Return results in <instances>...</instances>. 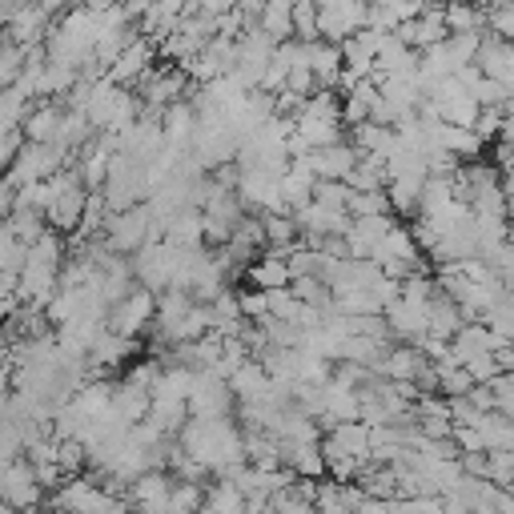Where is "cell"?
Masks as SVG:
<instances>
[{
	"label": "cell",
	"instance_id": "cell-1",
	"mask_svg": "<svg viewBox=\"0 0 514 514\" xmlns=\"http://www.w3.org/2000/svg\"><path fill=\"white\" fill-rule=\"evenodd\" d=\"M145 237H149V205L145 201H137L129 209H117V213L109 209V217L101 225V241L113 253H133L137 245H145Z\"/></svg>",
	"mask_w": 514,
	"mask_h": 514
},
{
	"label": "cell",
	"instance_id": "cell-2",
	"mask_svg": "<svg viewBox=\"0 0 514 514\" xmlns=\"http://www.w3.org/2000/svg\"><path fill=\"white\" fill-rule=\"evenodd\" d=\"M153 310H157V294L145 290V286H133L117 306H109L105 314V330L113 334H125V338H141L145 326L153 322Z\"/></svg>",
	"mask_w": 514,
	"mask_h": 514
},
{
	"label": "cell",
	"instance_id": "cell-3",
	"mask_svg": "<svg viewBox=\"0 0 514 514\" xmlns=\"http://www.w3.org/2000/svg\"><path fill=\"white\" fill-rule=\"evenodd\" d=\"M45 502V490L29 466V458H9L5 462V506L9 510H29V506H41Z\"/></svg>",
	"mask_w": 514,
	"mask_h": 514
},
{
	"label": "cell",
	"instance_id": "cell-4",
	"mask_svg": "<svg viewBox=\"0 0 514 514\" xmlns=\"http://www.w3.org/2000/svg\"><path fill=\"white\" fill-rule=\"evenodd\" d=\"M153 61H157V41H149V37L137 33V37L117 53V61L105 69V77H109L113 85H133Z\"/></svg>",
	"mask_w": 514,
	"mask_h": 514
},
{
	"label": "cell",
	"instance_id": "cell-5",
	"mask_svg": "<svg viewBox=\"0 0 514 514\" xmlns=\"http://www.w3.org/2000/svg\"><path fill=\"white\" fill-rule=\"evenodd\" d=\"M474 65L482 69V77L490 81H502V85H514V49L510 41L494 37V33H478V53H474Z\"/></svg>",
	"mask_w": 514,
	"mask_h": 514
},
{
	"label": "cell",
	"instance_id": "cell-6",
	"mask_svg": "<svg viewBox=\"0 0 514 514\" xmlns=\"http://www.w3.org/2000/svg\"><path fill=\"white\" fill-rule=\"evenodd\" d=\"M382 318H386L394 342H414L418 346V338L426 334V306H418V302L394 298L390 306H382Z\"/></svg>",
	"mask_w": 514,
	"mask_h": 514
},
{
	"label": "cell",
	"instance_id": "cell-7",
	"mask_svg": "<svg viewBox=\"0 0 514 514\" xmlns=\"http://www.w3.org/2000/svg\"><path fill=\"white\" fill-rule=\"evenodd\" d=\"M49 25H53V17L37 5V0H25V5L5 21V37L13 45H41L45 33H49Z\"/></svg>",
	"mask_w": 514,
	"mask_h": 514
},
{
	"label": "cell",
	"instance_id": "cell-8",
	"mask_svg": "<svg viewBox=\"0 0 514 514\" xmlns=\"http://www.w3.org/2000/svg\"><path fill=\"white\" fill-rule=\"evenodd\" d=\"M225 386H229L233 402H257V398L270 394V374H266V366L257 358H245L241 366H233L225 374Z\"/></svg>",
	"mask_w": 514,
	"mask_h": 514
},
{
	"label": "cell",
	"instance_id": "cell-9",
	"mask_svg": "<svg viewBox=\"0 0 514 514\" xmlns=\"http://www.w3.org/2000/svg\"><path fill=\"white\" fill-rule=\"evenodd\" d=\"M241 282L257 286V290H274V286H290V266H286V257L278 249H262L253 257V262L245 266Z\"/></svg>",
	"mask_w": 514,
	"mask_h": 514
},
{
	"label": "cell",
	"instance_id": "cell-10",
	"mask_svg": "<svg viewBox=\"0 0 514 514\" xmlns=\"http://www.w3.org/2000/svg\"><path fill=\"white\" fill-rule=\"evenodd\" d=\"M61 113H65V105H61V101H53V97H37V101L29 105V113L21 117V133H25V141H53V137H57V125H61Z\"/></svg>",
	"mask_w": 514,
	"mask_h": 514
},
{
	"label": "cell",
	"instance_id": "cell-11",
	"mask_svg": "<svg viewBox=\"0 0 514 514\" xmlns=\"http://www.w3.org/2000/svg\"><path fill=\"white\" fill-rule=\"evenodd\" d=\"M358 161V153H354V145L350 141H334V145H314L310 153H306V165L314 169V177H346L350 173V165Z\"/></svg>",
	"mask_w": 514,
	"mask_h": 514
},
{
	"label": "cell",
	"instance_id": "cell-12",
	"mask_svg": "<svg viewBox=\"0 0 514 514\" xmlns=\"http://www.w3.org/2000/svg\"><path fill=\"white\" fill-rule=\"evenodd\" d=\"M109 410H113L125 426H133V422H141V418L149 414V390L137 386V382H129V378H117V382H113V394H109Z\"/></svg>",
	"mask_w": 514,
	"mask_h": 514
},
{
	"label": "cell",
	"instance_id": "cell-13",
	"mask_svg": "<svg viewBox=\"0 0 514 514\" xmlns=\"http://www.w3.org/2000/svg\"><path fill=\"white\" fill-rule=\"evenodd\" d=\"M161 133H165L169 145L189 149V141H193V133H197V113H193V105H189L185 97H181V101H169V105L161 109Z\"/></svg>",
	"mask_w": 514,
	"mask_h": 514
},
{
	"label": "cell",
	"instance_id": "cell-14",
	"mask_svg": "<svg viewBox=\"0 0 514 514\" xmlns=\"http://www.w3.org/2000/svg\"><path fill=\"white\" fill-rule=\"evenodd\" d=\"M278 458H282V466H290L302 478H322L326 474V458H322L318 442H278Z\"/></svg>",
	"mask_w": 514,
	"mask_h": 514
},
{
	"label": "cell",
	"instance_id": "cell-15",
	"mask_svg": "<svg viewBox=\"0 0 514 514\" xmlns=\"http://www.w3.org/2000/svg\"><path fill=\"white\" fill-rule=\"evenodd\" d=\"M422 181H426V177H418V173H410V177H390V181H386V201H390V213H394L398 221H410V217L418 213Z\"/></svg>",
	"mask_w": 514,
	"mask_h": 514
},
{
	"label": "cell",
	"instance_id": "cell-16",
	"mask_svg": "<svg viewBox=\"0 0 514 514\" xmlns=\"http://www.w3.org/2000/svg\"><path fill=\"white\" fill-rule=\"evenodd\" d=\"M462 326V314H458V306H454V298H446L442 290H434L430 294V302H426V334H434V338H454V330Z\"/></svg>",
	"mask_w": 514,
	"mask_h": 514
},
{
	"label": "cell",
	"instance_id": "cell-17",
	"mask_svg": "<svg viewBox=\"0 0 514 514\" xmlns=\"http://www.w3.org/2000/svg\"><path fill=\"white\" fill-rule=\"evenodd\" d=\"M241 506H245V494H241L229 478L213 474V478L205 482V490H201V510H213V514H241Z\"/></svg>",
	"mask_w": 514,
	"mask_h": 514
},
{
	"label": "cell",
	"instance_id": "cell-18",
	"mask_svg": "<svg viewBox=\"0 0 514 514\" xmlns=\"http://www.w3.org/2000/svg\"><path fill=\"white\" fill-rule=\"evenodd\" d=\"M474 430H478V438H482V450H514V426H510L506 414L482 410V414L474 418Z\"/></svg>",
	"mask_w": 514,
	"mask_h": 514
},
{
	"label": "cell",
	"instance_id": "cell-19",
	"mask_svg": "<svg viewBox=\"0 0 514 514\" xmlns=\"http://www.w3.org/2000/svg\"><path fill=\"white\" fill-rule=\"evenodd\" d=\"M165 241L177 245V249H193V245H205L201 241V209L197 205H185L173 213V221L165 225Z\"/></svg>",
	"mask_w": 514,
	"mask_h": 514
},
{
	"label": "cell",
	"instance_id": "cell-20",
	"mask_svg": "<svg viewBox=\"0 0 514 514\" xmlns=\"http://www.w3.org/2000/svg\"><path fill=\"white\" fill-rule=\"evenodd\" d=\"M374 69H378V73H410V69H418V49L402 45V41L390 33L386 45L374 53Z\"/></svg>",
	"mask_w": 514,
	"mask_h": 514
},
{
	"label": "cell",
	"instance_id": "cell-21",
	"mask_svg": "<svg viewBox=\"0 0 514 514\" xmlns=\"http://www.w3.org/2000/svg\"><path fill=\"white\" fill-rule=\"evenodd\" d=\"M294 129H298L310 145L346 141V125H342V121H326V117H314V113H298V117H294Z\"/></svg>",
	"mask_w": 514,
	"mask_h": 514
},
{
	"label": "cell",
	"instance_id": "cell-22",
	"mask_svg": "<svg viewBox=\"0 0 514 514\" xmlns=\"http://www.w3.org/2000/svg\"><path fill=\"white\" fill-rule=\"evenodd\" d=\"M442 25H446V33H478L482 29V9L474 5V0H446Z\"/></svg>",
	"mask_w": 514,
	"mask_h": 514
},
{
	"label": "cell",
	"instance_id": "cell-23",
	"mask_svg": "<svg viewBox=\"0 0 514 514\" xmlns=\"http://www.w3.org/2000/svg\"><path fill=\"white\" fill-rule=\"evenodd\" d=\"M262 229H266V249H278L286 257V249L298 241V221L294 213H262Z\"/></svg>",
	"mask_w": 514,
	"mask_h": 514
},
{
	"label": "cell",
	"instance_id": "cell-24",
	"mask_svg": "<svg viewBox=\"0 0 514 514\" xmlns=\"http://www.w3.org/2000/svg\"><path fill=\"white\" fill-rule=\"evenodd\" d=\"M5 225H9V233H13L21 245H29V241H37V237H41V229H45V213H41V209H13V213L5 217Z\"/></svg>",
	"mask_w": 514,
	"mask_h": 514
},
{
	"label": "cell",
	"instance_id": "cell-25",
	"mask_svg": "<svg viewBox=\"0 0 514 514\" xmlns=\"http://www.w3.org/2000/svg\"><path fill=\"white\" fill-rule=\"evenodd\" d=\"M290 294L298 298V302H306V306H330V286L318 278V274H298V278H290Z\"/></svg>",
	"mask_w": 514,
	"mask_h": 514
},
{
	"label": "cell",
	"instance_id": "cell-26",
	"mask_svg": "<svg viewBox=\"0 0 514 514\" xmlns=\"http://www.w3.org/2000/svg\"><path fill=\"white\" fill-rule=\"evenodd\" d=\"M290 25L298 41H314L318 37V0H294L290 5Z\"/></svg>",
	"mask_w": 514,
	"mask_h": 514
},
{
	"label": "cell",
	"instance_id": "cell-27",
	"mask_svg": "<svg viewBox=\"0 0 514 514\" xmlns=\"http://www.w3.org/2000/svg\"><path fill=\"white\" fill-rule=\"evenodd\" d=\"M298 310H302V302L290 294V286H274V290H266V314H270V318L298 322Z\"/></svg>",
	"mask_w": 514,
	"mask_h": 514
},
{
	"label": "cell",
	"instance_id": "cell-28",
	"mask_svg": "<svg viewBox=\"0 0 514 514\" xmlns=\"http://www.w3.org/2000/svg\"><path fill=\"white\" fill-rule=\"evenodd\" d=\"M490 386V398H494V410L514 418V370H498L494 378H486Z\"/></svg>",
	"mask_w": 514,
	"mask_h": 514
},
{
	"label": "cell",
	"instance_id": "cell-29",
	"mask_svg": "<svg viewBox=\"0 0 514 514\" xmlns=\"http://www.w3.org/2000/svg\"><path fill=\"white\" fill-rule=\"evenodd\" d=\"M201 490H205V482L173 478V486H169V510H201Z\"/></svg>",
	"mask_w": 514,
	"mask_h": 514
},
{
	"label": "cell",
	"instance_id": "cell-30",
	"mask_svg": "<svg viewBox=\"0 0 514 514\" xmlns=\"http://www.w3.org/2000/svg\"><path fill=\"white\" fill-rule=\"evenodd\" d=\"M486 478L514 490V450H486Z\"/></svg>",
	"mask_w": 514,
	"mask_h": 514
},
{
	"label": "cell",
	"instance_id": "cell-31",
	"mask_svg": "<svg viewBox=\"0 0 514 514\" xmlns=\"http://www.w3.org/2000/svg\"><path fill=\"white\" fill-rule=\"evenodd\" d=\"M57 466L69 474H81L85 470V442L81 438H57Z\"/></svg>",
	"mask_w": 514,
	"mask_h": 514
},
{
	"label": "cell",
	"instance_id": "cell-32",
	"mask_svg": "<svg viewBox=\"0 0 514 514\" xmlns=\"http://www.w3.org/2000/svg\"><path fill=\"white\" fill-rule=\"evenodd\" d=\"M233 294H237V314L241 318H262L266 314V290H257L249 282H237Z\"/></svg>",
	"mask_w": 514,
	"mask_h": 514
},
{
	"label": "cell",
	"instance_id": "cell-33",
	"mask_svg": "<svg viewBox=\"0 0 514 514\" xmlns=\"http://www.w3.org/2000/svg\"><path fill=\"white\" fill-rule=\"evenodd\" d=\"M482 33V29H478ZM478 33H446V53L454 65H470L478 53Z\"/></svg>",
	"mask_w": 514,
	"mask_h": 514
},
{
	"label": "cell",
	"instance_id": "cell-34",
	"mask_svg": "<svg viewBox=\"0 0 514 514\" xmlns=\"http://www.w3.org/2000/svg\"><path fill=\"white\" fill-rule=\"evenodd\" d=\"M470 97H474L478 105H510V85L490 81V77H478V85L470 89Z\"/></svg>",
	"mask_w": 514,
	"mask_h": 514
},
{
	"label": "cell",
	"instance_id": "cell-35",
	"mask_svg": "<svg viewBox=\"0 0 514 514\" xmlns=\"http://www.w3.org/2000/svg\"><path fill=\"white\" fill-rule=\"evenodd\" d=\"M462 366H466V374H470L474 382H486V378H494V374H498V362H494V354H490V350L470 354Z\"/></svg>",
	"mask_w": 514,
	"mask_h": 514
},
{
	"label": "cell",
	"instance_id": "cell-36",
	"mask_svg": "<svg viewBox=\"0 0 514 514\" xmlns=\"http://www.w3.org/2000/svg\"><path fill=\"white\" fill-rule=\"evenodd\" d=\"M314 85H318V81H314L310 65H294V69L286 73V89H294V93H302V97L314 93Z\"/></svg>",
	"mask_w": 514,
	"mask_h": 514
},
{
	"label": "cell",
	"instance_id": "cell-37",
	"mask_svg": "<svg viewBox=\"0 0 514 514\" xmlns=\"http://www.w3.org/2000/svg\"><path fill=\"white\" fill-rule=\"evenodd\" d=\"M414 426H418V434H426V438H450V430H454L450 418H414Z\"/></svg>",
	"mask_w": 514,
	"mask_h": 514
},
{
	"label": "cell",
	"instance_id": "cell-38",
	"mask_svg": "<svg viewBox=\"0 0 514 514\" xmlns=\"http://www.w3.org/2000/svg\"><path fill=\"white\" fill-rule=\"evenodd\" d=\"M450 438H454L458 454H462V450H482V438H478V430H474V426H454V430H450Z\"/></svg>",
	"mask_w": 514,
	"mask_h": 514
},
{
	"label": "cell",
	"instance_id": "cell-39",
	"mask_svg": "<svg viewBox=\"0 0 514 514\" xmlns=\"http://www.w3.org/2000/svg\"><path fill=\"white\" fill-rule=\"evenodd\" d=\"M13 205H17V185H13L5 173H0V221L13 213Z\"/></svg>",
	"mask_w": 514,
	"mask_h": 514
},
{
	"label": "cell",
	"instance_id": "cell-40",
	"mask_svg": "<svg viewBox=\"0 0 514 514\" xmlns=\"http://www.w3.org/2000/svg\"><path fill=\"white\" fill-rule=\"evenodd\" d=\"M422 5H426V0H394L390 13H394V21H414L422 13Z\"/></svg>",
	"mask_w": 514,
	"mask_h": 514
},
{
	"label": "cell",
	"instance_id": "cell-41",
	"mask_svg": "<svg viewBox=\"0 0 514 514\" xmlns=\"http://www.w3.org/2000/svg\"><path fill=\"white\" fill-rule=\"evenodd\" d=\"M229 9H237V0H201V9H197V13L221 17V13H229Z\"/></svg>",
	"mask_w": 514,
	"mask_h": 514
},
{
	"label": "cell",
	"instance_id": "cell-42",
	"mask_svg": "<svg viewBox=\"0 0 514 514\" xmlns=\"http://www.w3.org/2000/svg\"><path fill=\"white\" fill-rule=\"evenodd\" d=\"M13 390V366H0V398H9Z\"/></svg>",
	"mask_w": 514,
	"mask_h": 514
}]
</instances>
